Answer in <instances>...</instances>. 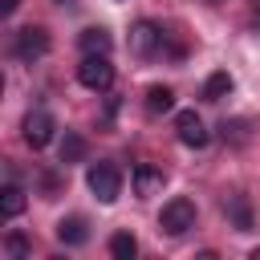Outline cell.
I'll return each mask as SVG.
<instances>
[{
	"instance_id": "d6986e66",
	"label": "cell",
	"mask_w": 260,
	"mask_h": 260,
	"mask_svg": "<svg viewBox=\"0 0 260 260\" xmlns=\"http://www.w3.org/2000/svg\"><path fill=\"white\" fill-rule=\"evenodd\" d=\"M252 260H260V248H256V252H252Z\"/></svg>"
},
{
	"instance_id": "9c48e42d",
	"label": "cell",
	"mask_w": 260,
	"mask_h": 260,
	"mask_svg": "<svg viewBox=\"0 0 260 260\" xmlns=\"http://www.w3.org/2000/svg\"><path fill=\"white\" fill-rule=\"evenodd\" d=\"M158 187H162V171L150 167V162H138V167H134V191H138V195H154Z\"/></svg>"
},
{
	"instance_id": "7c38bea8",
	"label": "cell",
	"mask_w": 260,
	"mask_h": 260,
	"mask_svg": "<svg viewBox=\"0 0 260 260\" xmlns=\"http://www.w3.org/2000/svg\"><path fill=\"white\" fill-rule=\"evenodd\" d=\"M81 49H85V53H106V57H110V32H106V28H85V32H81Z\"/></svg>"
},
{
	"instance_id": "8fae6325",
	"label": "cell",
	"mask_w": 260,
	"mask_h": 260,
	"mask_svg": "<svg viewBox=\"0 0 260 260\" xmlns=\"http://www.w3.org/2000/svg\"><path fill=\"white\" fill-rule=\"evenodd\" d=\"M171 106H175L171 85H150V89H146V110H150V114H167Z\"/></svg>"
},
{
	"instance_id": "9a60e30c",
	"label": "cell",
	"mask_w": 260,
	"mask_h": 260,
	"mask_svg": "<svg viewBox=\"0 0 260 260\" xmlns=\"http://www.w3.org/2000/svg\"><path fill=\"white\" fill-rule=\"evenodd\" d=\"M85 158V138L81 134H65L61 142V162H81Z\"/></svg>"
},
{
	"instance_id": "7a4b0ae2",
	"label": "cell",
	"mask_w": 260,
	"mask_h": 260,
	"mask_svg": "<svg viewBox=\"0 0 260 260\" xmlns=\"http://www.w3.org/2000/svg\"><path fill=\"white\" fill-rule=\"evenodd\" d=\"M77 81H81L85 89H110V81H114L110 57H106V53H85L81 65H77Z\"/></svg>"
},
{
	"instance_id": "8992f818",
	"label": "cell",
	"mask_w": 260,
	"mask_h": 260,
	"mask_svg": "<svg viewBox=\"0 0 260 260\" xmlns=\"http://www.w3.org/2000/svg\"><path fill=\"white\" fill-rule=\"evenodd\" d=\"M53 130H57V122H53L49 110H28V118H24V142H28L32 150L49 146V142H53Z\"/></svg>"
},
{
	"instance_id": "ba28073f",
	"label": "cell",
	"mask_w": 260,
	"mask_h": 260,
	"mask_svg": "<svg viewBox=\"0 0 260 260\" xmlns=\"http://www.w3.org/2000/svg\"><path fill=\"white\" fill-rule=\"evenodd\" d=\"M57 240H61V244H69V248L85 244V240H89V228H85V219H81V215H69V219H61V223H57Z\"/></svg>"
},
{
	"instance_id": "2e32d148",
	"label": "cell",
	"mask_w": 260,
	"mask_h": 260,
	"mask_svg": "<svg viewBox=\"0 0 260 260\" xmlns=\"http://www.w3.org/2000/svg\"><path fill=\"white\" fill-rule=\"evenodd\" d=\"M228 211H232V219H236V228H240V232H248V228H252V211H248V203H244V199H232V203H228Z\"/></svg>"
},
{
	"instance_id": "52a82bcc",
	"label": "cell",
	"mask_w": 260,
	"mask_h": 260,
	"mask_svg": "<svg viewBox=\"0 0 260 260\" xmlns=\"http://www.w3.org/2000/svg\"><path fill=\"white\" fill-rule=\"evenodd\" d=\"M158 45H162V28H158L154 20H138V24L130 28V53H134V57H150Z\"/></svg>"
},
{
	"instance_id": "277c9868",
	"label": "cell",
	"mask_w": 260,
	"mask_h": 260,
	"mask_svg": "<svg viewBox=\"0 0 260 260\" xmlns=\"http://www.w3.org/2000/svg\"><path fill=\"white\" fill-rule=\"evenodd\" d=\"M12 53H16L20 61H37V57H45V53H49V32H45L41 24L20 28L16 41H12Z\"/></svg>"
},
{
	"instance_id": "3957f363",
	"label": "cell",
	"mask_w": 260,
	"mask_h": 260,
	"mask_svg": "<svg viewBox=\"0 0 260 260\" xmlns=\"http://www.w3.org/2000/svg\"><path fill=\"white\" fill-rule=\"evenodd\" d=\"M158 228H162L167 236H183L187 228H195V203H191L187 195H175V199L162 207V215H158Z\"/></svg>"
},
{
	"instance_id": "5b68a950",
	"label": "cell",
	"mask_w": 260,
	"mask_h": 260,
	"mask_svg": "<svg viewBox=\"0 0 260 260\" xmlns=\"http://www.w3.org/2000/svg\"><path fill=\"white\" fill-rule=\"evenodd\" d=\"M175 134H179V142L183 146H191V150H199V146H207V126H203V118L195 114V110H179L175 114Z\"/></svg>"
},
{
	"instance_id": "4fadbf2b",
	"label": "cell",
	"mask_w": 260,
	"mask_h": 260,
	"mask_svg": "<svg viewBox=\"0 0 260 260\" xmlns=\"http://www.w3.org/2000/svg\"><path fill=\"white\" fill-rule=\"evenodd\" d=\"M228 93H232V77H228L223 69H219V73H211V77H207V85H203V98H207V102H219V98H228Z\"/></svg>"
},
{
	"instance_id": "e0dca14e",
	"label": "cell",
	"mask_w": 260,
	"mask_h": 260,
	"mask_svg": "<svg viewBox=\"0 0 260 260\" xmlns=\"http://www.w3.org/2000/svg\"><path fill=\"white\" fill-rule=\"evenodd\" d=\"M4 244H8V252H12L16 260H20V256H28V244H24V236H20V232H8V240H4Z\"/></svg>"
},
{
	"instance_id": "6da1fadb",
	"label": "cell",
	"mask_w": 260,
	"mask_h": 260,
	"mask_svg": "<svg viewBox=\"0 0 260 260\" xmlns=\"http://www.w3.org/2000/svg\"><path fill=\"white\" fill-rule=\"evenodd\" d=\"M85 183H89V191L98 195V203H114V199L122 195V171H118L114 162H93V167L85 171Z\"/></svg>"
},
{
	"instance_id": "5bb4252c",
	"label": "cell",
	"mask_w": 260,
	"mask_h": 260,
	"mask_svg": "<svg viewBox=\"0 0 260 260\" xmlns=\"http://www.w3.org/2000/svg\"><path fill=\"white\" fill-rule=\"evenodd\" d=\"M134 252H138V240H134L130 232H118V236L110 240V256H114V260H134Z\"/></svg>"
},
{
	"instance_id": "30bf717a",
	"label": "cell",
	"mask_w": 260,
	"mask_h": 260,
	"mask_svg": "<svg viewBox=\"0 0 260 260\" xmlns=\"http://www.w3.org/2000/svg\"><path fill=\"white\" fill-rule=\"evenodd\" d=\"M20 211H24V191H20L16 183H8V187L0 191V215H4V219H16Z\"/></svg>"
},
{
	"instance_id": "ac0fdd59",
	"label": "cell",
	"mask_w": 260,
	"mask_h": 260,
	"mask_svg": "<svg viewBox=\"0 0 260 260\" xmlns=\"http://www.w3.org/2000/svg\"><path fill=\"white\" fill-rule=\"evenodd\" d=\"M16 4H20V0H0V12H4V16H8V12H12V8H16Z\"/></svg>"
}]
</instances>
